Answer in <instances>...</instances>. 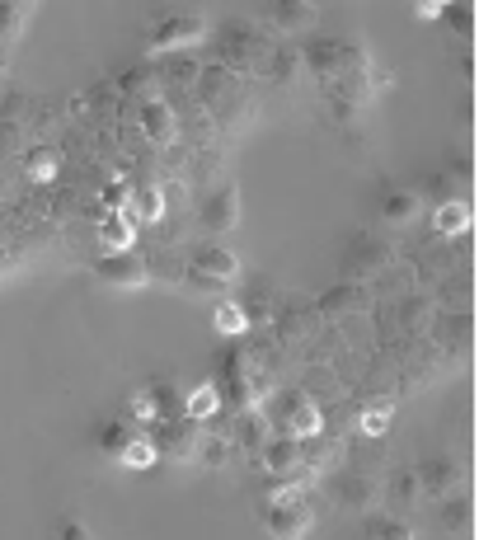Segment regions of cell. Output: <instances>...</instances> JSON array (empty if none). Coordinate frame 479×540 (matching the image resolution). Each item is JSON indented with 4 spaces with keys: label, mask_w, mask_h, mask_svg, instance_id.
I'll return each mask as SVG.
<instances>
[{
    "label": "cell",
    "mask_w": 479,
    "mask_h": 540,
    "mask_svg": "<svg viewBox=\"0 0 479 540\" xmlns=\"http://www.w3.org/2000/svg\"><path fill=\"white\" fill-rule=\"evenodd\" d=\"M198 221H202V231H217V235L235 231V226H240V188H235V184L212 188L207 202H202Z\"/></svg>",
    "instance_id": "5"
},
{
    "label": "cell",
    "mask_w": 479,
    "mask_h": 540,
    "mask_svg": "<svg viewBox=\"0 0 479 540\" xmlns=\"http://www.w3.org/2000/svg\"><path fill=\"white\" fill-rule=\"evenodd\" d=\"M461 80H465V85L475 80V57H470V52H465V57H461Z\"/></svg>",
    "instance_id": "40"
},
{
    "label": "cell",
    "mask_w": 479,
    "mask_h": 540,
    "mask_svg": "<svg viewBox=\"0 0 479 540\" xmlns=\"http://www.w3.org/2000/svg\"><path fill=\"white\" fill-rule=\"evenodd\" d=\"M141 137L155 141V146H170L179 137V118H174V108L165 99H146L141 104Z\"/></svg>",
    "instance_id": "12"
},
{
    "label": "cell",
    "mask_w": 479,
    "mask_h": 540,
    "mask_svg": "<svg viewBox=\"0 0 479 540\" xmlns=\"http://www.w3.org/2000/svg\"><path fill=\"white\" fill-rule=\"evenodd\" d=\"M442 531H447V536H456V540L475 536V498H470V494L451 498L447 508H442Z\"/></svg>",
    "instance_id": "18"
},
{
    "label": "cell",
    "mask_w": 479,
    "mask_h": 540,
    "mask_svg": "<svg viewBox=\"0 0 479 540\" xmlns=\"http://www.w3.org/2000/svg\"><path fill=\"white\" fill-rule=\"evenodd\" d=\"M231 442H235L240 451H263V447H268V418L254 414V409H245V414L235 418Z\"/></svg>",
    "instance_id": "21"
},
{
    "label": "cell",
    "mask_w": 479,
    "mask_h": 540,
    "mask_svg": "<svg viewBox=\"0 0 479 540\" xmlns=\"http://www.w3.org/2000/svg\"><path fill=\"white\" fill-rule=\"evenodd\" d=\"M127 198H132V188L123 179H109L104 184V212H127Z\"/></svg>",
    "instance_id": "34"
},
{
    "label": "cell",
    "mask_w": 479,
    "mask_h": 540,
    "mask_svg": "<svg viewBox=\"0 0 479 540\" xmlns=\"http://www.w3.org/2000/svg\"><path fill=\"white\" fill-rule=\"evenodd\" d=\"M132 423H104V428L94 432V442H99V451H109V456H118V451H123V442L127 437H132Z\"/></svg>",
    "instance_id": "30"
},
{
    "label": "cell",
    "mask_w": 479,
    "mask_h": 540,
    "mask_svg": "<svg viewBox=\"0 0 479 540\" xmlns=\"http://www.w3.org/2000/svg\"><path fill=\"white\" fill-rule=\"evenodd\" d=\"M470 226H475V207H470V198L442 202V207L433 212V235H442V240H461V235H470Z\"/></svg>",
    "instance_id": "14"
},
{
    "label": "cell",
    "mask_w": 479,
    "mask_h": 540,
    "mask_svg": "<svg viewBox=\"0 0 479 540\" xmlns=\"http://www.w3.org/2000/svg\"><path fill=\"white\" fill-rule=\"evenodd\" d=\"M390 418H395V404H390V400L367 404V409L357 414V432H362V437H381V432L390 428Z\"/></svg>",
    "instance_id": "29"
},
{
    "label": "cell",
    "mask_w": 479,
    "mask_h": 540,
    "mask_svg": "<svg viewBox=\"0 0 479 540\" xmlns=\"http://www.w3.org/2000/svg\"><path fill=\"white\" fill-rule=\"evenodd\" d=\"M263 456V470L273 479H292V484H301V479L310 475V461H306V451H301V442L296 437H268V447L259 451Z\"/></svg>",
    "instance_id": "4"
},
{
    "label": "cell",
    "mask_w": 479,
    "mask_h": 540,
    "mask_svg": "<svg viewBox=\"0 0 479 540\" xmlns=\"http://www.w3.org/2000/svg\"><path fill=\"white\" fill-rule=\"evenodd\" d=\"M160 461L151 447V437H146V428H137L132 437L123 442V451H118V465H127V470H151V465Z\"/></svg>",
    "instance_id": "24"
},
{
    "label": "cell",
    "mask_w": 479,
    "mask_h": 540,
    "mask_svg": "<svg viewBox=\"0 0 479 540\" xmlns=\"http://www.w3.org/2000/svg\"><path fill=\"white\" fill-rule=\"evenodd\" d=\"M57 540H90V531L80 522H62V531H57Z\"/></svg>",
    "instance_id": "38"
},
{
    "label": "cell",
    "mask_w": 479,
    "mask_h": 540,
    "mask_svg": "<svg viewBox=\"0 0 479 540\" xmlns=\"http://www.w3.org/2000/svg\"><path fill=\"white\" fill-rule=\"evenodd\" d=\"M231 451H235L231 437H202L198 461H207V465H226V461H231Z\"/></svg>",
    "instance_id": "33"
},
{
    "label": "cell",
    "mask_w": 479,
    "mask_h": 540,
    "mask_svg": "<svg viewBox=\"0 0 479 540\" xmlns=\"http://www.w3.org/2000/svg\"><path fill=\"white\" fill-rule=\"evenodd\" d=\"M221 404H226V395L217 390V381H202V386L188 390L179 409H184L188 423H207V418H217V414H221Z\"/></svg>",
    "instance_id": "16"
},
{
    "label": "cell",
    "mask_w": 479,
    "mask_h": 540,
    "mask_svg": "<svg viewBox=\"0 0 479 540\" xmlns=\"http://www.w3.org/2000/svg\"><path fill=\"white\" fill-rule=\"evenodd\" d=\"M94 240L104 245V254H123V249H132V240H137V221L127 212H104L99 226H94Z\"/></svg>",
    "instance_id": "13"
},
{
    "label": "cell",
    "mask_w": 479,
    "mask_h": 540,
    "mask_svg": "<svg viewBox=\"0 0 479 540\" xmlns=\"http://www.w3.org/2000/svg\"><path fill=\"white\" fill-rule=\"evenodd\" d=\"M90 273L109 287H146L151 282V263L141 259L137 249H123V254H99L90 263Z\"/></svg>",
    "instance_id": "3"
},
{
    "label": "cell",
    "mask_w": 479,
    "mask_h": 540,
    "mask_svg": "<svg viewBox=\"0 0 479 540\" xmlns=\"http://www.w3.org/2000/svg\"><path fill=\"white\" fill-rule=\"evenodd\" d=\"M202 38H207V19H202L198 10H179V15H165L155 24L146 47H151V52H184V47L202 43Z\"/></svg>",
    "instance_id": "2"
},
{
    "label": "cell",
    "mask_w": 479,
    "mask_h": 540,
    "mask_svg": "<svg viewBox=\"0 0 479 540\" xmlns=\"http://www.w3.org/2000/svg\"><path fill=\"white\" fill-rule=\"evenodd\" d=\"M19 146V127L15 123H0V151H15Z\"/></svg>",
    "instance_id": "37"
},
{
    "label": "cell",
    "mask_w": 479,
    "mask_h": 540,
    "mask_svg": "<svg viewBox=\"0 0 479 540\" xmlns=\"http://www.w3.org/2000/svg\"><path fill=\"white\" fill-rule=\"evenodd\" d=\"M442 19H447L451 29L461 33L465 43L475 38V5H442Z\"/></svg>",
    "instance_id": "31"
},
{
    "label": "cell",
    "mask_w": 479,
    "mask_h": 540,
    "mask_svg": "<svg viewBox=\"0 0 479 540\" xmlns=\"http://www.w3.org/2000/svg\"><path fill=\"white\" fill-rule=\"evenodd\" d=\"M310 329H315V306H306V301H287V306L278 310V334L287 343L306 339Z\"/></svg>",
    "instance_id": "22"
},
{
    "label": "cell",
    "mask_w": 479,
    "mask_h": 540,
    "mask_svg": "<svg viewBox=\"0 0 479 540\" xmlns=\"http://www.w3.org/2000/svg\"><path fill=\"white\" fill-rule=\"evenodd\" d=\"M127 216L132 221H160L165 216V188L160 184H141V188H132V198H127Z\"/></svg>",
    "instance_id": "19"
},
{
    "label": "cell",
    "mask_w": 479,
    "mask_h": 540,
    "mask_svg": "<svg viewBox=\"0 0 479 540\" xmlns=\"http://www.w3.org/2000/svg\"><path fill=\"white\" fill-rule=\"evenodd\" d=\"M418 475V489L428 498H442V494H451L456 484H461V465L451 461V456H428V461L414 470Z\"/></svg>",
    "instance_id": "11"
},
{
    "label": "cell",
    "mask_w": 479,
    "mask_h": 540,
    "mask_svg": "<svg viewBox=\"0 0 479 540\" xmlns=\"http://www.w3.org/2000/svg\"><path fill=\"white\" fill-rule=\"evenodd\" d=\"M376 540H414V526H404V522H381V526H376Z\"/></svg>",
    "instance_id": "35"
},
{
    "label": "cell",
    "mask_w": 479,
    "mask_h": 540,
    "mask_svg": "<svg viewBox=\"0 0 479 540\" xmlns=\"http://www.w3.org/2000/svg\"><path fill=\"white\" fill-rule=\"evenodd\" d=\"M390 263H395V249L362 235V240H353V249H348L343 268H348V273H362V268H367V273H381V268H390Z\"/></svg>",
    "instance_id": "15"
},
{
    "label": "cell",
    "mask_w": 479,
    "mask_h": 540,
    "mask_svg": "<svg viewBox=\"0 0 479 540\" xmlns=\"http://www.w3.org/2000/svg\"><path fill=\"white\" fill-rule=\"evenodd\" d=\"M29 15H33V5H24V0H5L0 5V57H10L19 33L29 29Z\"/></svg>",
    "instance_id": "17"
},
{
    "label": "cell",
    "mask_w": 479,
    "mask_h": 540,
    "mask_svg": "<svg viewBox=\"0 0 479 540\" xmlns=\"http://www.w3.org/2000/svg\"><path fill=\"white\" fill-rule=\"evenodd\" d=\"M151 437L155 456H170V461H198V447H202V432L198 423H188V418H160L146 428Z\"/></svg>",
    "instance_id": "1"
},
{
    "label": "cell",
    "mask_w": 479,
    "mask_h": 540,
    "mask_svg": "<svg viewBox=\"0 0 479 540\" xmlns=\"http://www.w3.org/2000/svg\"><path fill=\"white\" fill-rule=\"evenodd\" d=\"M24 174H29L33 184H52V179L62 174V155L52 151V146H33V151L24 155Z\"/></svg>",
    "instance_id": "23"
},
{
    "label": "cell",
    "mask_w": 479,
    "mask_h": 540,
    "mask_svg": "<svg viewBox=\"0 0 479 540\" xmlns=\"http://www.w3.org/2000/svg\"><path fill=\"white\" fill-rule=\"evenodd\" d=\"M301 62L310 66V76L315 80H339L343 71H348V47L320 38V43H310L306 52H301Z\"/></svg>",
    "instance_id": "10"
},
{
    "label": "cell",
    "mask_w": 479,
    "mask_h": 540,
    "mask_svg": "<svg viewBox=\"0 0 479 540\" xmlns=\"http://www.w3.org/2000/svg\"><path fill=\"white\" fill-rule=\"evenodd\" d=\"M423 494V489H418V475L414 470H409V475H390V503H404V508H414V498Z\"/></svg>",
    "instance_id": "32"
},
{
    "label": "cell",
    "mask_w": 479,
    "mask_h": 540,
    "mask_svg": "<svg viewBox=\"0 0 479 540\" xmlns=\"http://www.w3.org/2000/svg\"><path fill=\"white\" fill-rule=\"evenodd\" d=\"M348 503H353V508L367 503V508H371V484H367V479H353V484H348Z\"/></svg>",
    "instance_id": "36"
},
{
    "label": "cell",
    "mask_w": 479,
    "mask_h": 540,
    "mask_svg": "<svg viewBox=\"0 0 479 540\" xmlns=\"http://www.w3.org/2000/svg\"><path fill=\"white\" fill-rule=\"evenodd\" d=\"M188 268H193V273H202V278L221 282V287L240 278V259H235L226 245H198L193 254H188Z\"/></svg>",
    "instance_id": "8"
},
{
    "label": "cell",
    "mask_w": 479,
    "mask_h": 540,
    "mask_svg": "<svg viewBox=\"0 0 479 540\" xmlns=\"http://www.w3.org/2000/svg\"><path fill=\"white\" fill-rule=\"evenodd\" d=\"M123 414L132 428H151V423H160V409H155V395L151 390H127V400H123Z\"/></svg>",
    "instance_id": "26"
},
{
    "label": "cell",
    "mask_w": 479,
    "mask_h": 540,
    "mask_svg": "<svg viewBox=\"0 0 479 540\" xmlns=\"http://www.w3.org/2000/svg\"><path fill=\"white\" fill-rule=\"evenodd\" d=\"M371 306V292L362 282H339V287H329L320 301H315V315H325V320H343V315H357V310Z\"/></svg>",
    "instance_id": "9"
},
{
    "label": "cell",
    "mask_w": 479,
    "mask_h": 540,
    "mask_svg": "<svg viewBox=\"0 0 479 540\" xmlns=\"http://www.w3.org/2000/svg\"><path fill=\"white\" fill-rule=\"evenodd\" d=\"M381 216H386L390 226L414 221V216H418V193H409V188H395V193H386V198H381Z\"/></svg>",
    "instance_id": "27"
},
{
    "label": "cell",
    "mask_w": 479,
    "mask_h": 540,
    "mask_svg": "<svg viewBox=\"0 0 479 540\" xmlns=\"http://www.w3.org/2000/svg\"><path fill=\"white\" fill-rule=\"evenodd\" d=\"M235 85H240V76H231L226 66H207V71H198V94L202 99H231L235 94Z\"/></svg>",
    "instance_id": "25"
},
{
    "label": "cell",
    "mask_w": 479,
    "mask_h": 540,
    "mask_svg": "<svg viewBox=\"0 0 479 540\" xmlns=\"http://www.w3.org/2000/svg\"><path fill=\"white\" fill-rule=\"evenodd\" d=\"M310 503H268L263 508V531L273 540H301L310 531Z\"/></svg>",
    "instance_id": "6"
},
{
    "label": "cell",
    "mask_w": 479,
    "mask_h": 540,
    "mask_svg": "<svg viewBox=\"0 0 479 540\" xmlns=\"http://www.w3.org/2000/svg\"><path fill=\"white\" fill-rule=\"evenodd\" d=\"M268 15H273V24H278L282 33H301V29H310V24H315V15H320V10H315L310 0H278Z\"/></svg>",
    "instance_id": "20"
},
{
    "label": "cell",
    "mask_w": 479,
    "mask_h": 540,
    "mask_svg": "<svg viewBox=\"0 0 479 540\" xmlns=\"http://www.w3.org/2000/svg\"><path fill=\"white\" fill-rule=\"evenodd\" d=\"M282 428L296 442H310V437L325 432V414H320V404L310 400V395H292V400L282 404Z\"/></svg>",
    "instance_id": "7"
},
{
    "label": "cell",
    "mask_w": 479,
    "mask_h": 540,
    "mask_svg": "<svg viewBox=\"0 0 479 540\" xmlns=\"http://www.w3.org/2000/svg\"><path fill=\"white\" fill-rule=\"evenodd\" d=\"M414 10H418V19H437V15H442V5H433V0H423V5H414Z\"/></svg>",
    "instance_id": "39"
},
{
    "label": "cell",
    "mask_w": 479,
    "mask_h": 540,
    "mask_svg": "<svg viewBox=\"0 0 479 540\" xmlns=\"http://www.w3.org/2000/svg\"><path fill=\"white\" fill-rule=\"evenodd\" d=\"M212 329H217V334H226V339H240V334L249 329L240 301H217V310H212Z\"/></svg>",
    "instance_id": "28"
}]
</instances>
